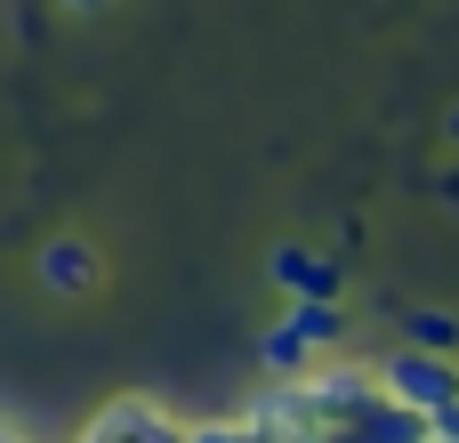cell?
<instances>
[{
  "instance_id": "277c9868",
  "label": "cell",
  "mask_w": 459,
  "mask_h": 443,
  "mask_svg": "<svg viewBox=\"0 0 459 443\" xmlns=\"http://www.w3.org/2000/svg\"><path fill=\"white\" fill-rule=\"evenodd\" d=\"M32 274H40V291H48V299H89V291L105 282V258H97V242L56 234V242H40Z\"/></svg>"
},
{
  "instance_id": "52a82bcc",
  "label": "cell",
  "mask_w": 459,
  "mask_h": 443,
  "mask_svg": "<svg viewBox=\"0 0 459 443\" xmlns=\"http://www.w3.org/2000/svg\"><path fill=\"white\" fill-rule=\"evenodd\" d=\"M186 443H266L250 420H210V428H186Z\"/></svg>"
},
{
  "instance_id": "ba28073f",
  "label": "cell",
  "mask_w": 459,
  "mask_h": 443,
  "mask_svg": "<svg viewBox=\"0 0 459 443\" xmlns=\"http://www.w3.org/2000/svg\"><path fill=\"white\" fill-rule=\"evenodd\" d=\"M65 8H89V16H97V8H105V0H65Z\"/></svg>"
},
{
  "instance_id": "5b68a950",
  "label": "cell",
  "mask_w": 459,
  "mask_h": 443,
  "mask_svg": "<svg viewBox=\"0 0 459 443\" xmlns=\"http://www.w3.org/2000/svg\"><path fill=\"white\" fill-rule=\"evenodd\" d=\"M274 282H282V299H339V258H323L307 242H282L274 250Z\"/></svg>"
},
{
  "instance_id": "8992f818",
  "label": "cell",
  "mask_w": 459,
  "mask_h": 443,
  "mask_svg": "<svg viewBox=\"0 0 459 443\" xmlns=\"http://www.w3.org/2000/svg\"><path fill=\"white\" fill-rule=\"evenodd\" d=\"M403 347H428V355H459V315H444V307H420V315L403 323Z\"/></svg>"
},
{
  "instance_id": "6da1fadb",
  "label": "cell",
  "mask_w": 459,
  "mask_h": 443,
  "mask_svg": "<svg viewBox=\"0 0 459 443\" xmlns=\"http://www.w3.org/2000/svg\"><path fill=\"white\" fill-rule=\"evenodd\" d=\"M371 379H379V395H387V404H403L420 428H428L436 412H452V404H459V355L395 347V355H379V363H371Z\"/></svg>"
},
{
  "instance_id": "7a4b0ae2",
  "label": "cell",
  "mask_w": 459,
  "mask_h": 443,
  "mask_svg": "<svg viewBox=\"0 0 459 443\" xmlns=\"http://www.w3.org/2000/svg\"><path fill=\"white\" fill-rule=\"evenodd\" d=\"M339 339H347V315H339V299H290V315L266 331L258 363H266L274 379H299V371H315V355H331Z\"/></svg>"
},
{
  "instance_id": "9c48e42d",
  "label": "cell",
  "mask_w": 459,
  "mask_h": 443,
  "mask_svg": "<svg viewBox=\"0 0 459 443\" xmlns=\"http://www.w3.org/2000/svg\"><path fill=\"white\" fill-rule=\"evenodd\" d=\"M420 443H452V436H428V428H420Z\"/></svg>"
},
{
  "instance_id": "3957f363",
  "label": "cell",
  "mask_w": 459,
  "mask_h": 443,
  "mask_svg": "<svg viewBox=\"0 0 459 443\" xmlns=\"http://www.w3.org/2000/svg\"><path fill=\"white\" fill-rule=\"evenodd\" d=\"M81 443H186V420L161 412V404H145V395H113V404L81 428Z\"/></svg>"
}]
</instances>
